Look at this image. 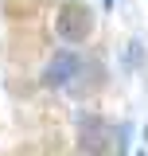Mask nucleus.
<instances>
[{
  "label": "nucleus",
  "mask_w": 148,
  "mask_h": 156,
  "mask_svg": "<svg viewBox=\"0 0 148 156\" xmlns=\"http://www.w3.org/2000/svg\"><path fill=\"white\" fill-rule=\"evenodd\" d=\"M78 148L101 156L105 148H109V125H105L101 117H93V113L82 117V121H78Z\"/></svg>",
  "instance_id": "f03ea898"
},
{
  "label": "nucleus",
  "mask_w": 148,
  "mask_h": 156,
  "mask_svg": "<svg viewBox=\"0 0 148 156\" xmlns=\"http://www.w3.org/2000/svg\"><path fill=\"white\" fill-rule=\"evenodd\" d=\"M82 156H93V152H82Z\"/></svg>",
  "instance_id": "20e7f679"
},
{
  "label": "nucleus",
  "mask_w": 148,
  "mask_h": 156,
  "mask_svg": "<svg viewBox=\"0 0 148 156\" xmlns=\"http://www.w3.org/2000/svg\"><path fill=\"white\" fill-rule=\"evenodd\" d=\"M105 4H113V0H105Z\"/></svg>",
  "instance_id": "39448f33"
},
{
  "label": "nucleus",
  "mask_w": 148,
  "mask_h": 156,
  "mask_svg": "<svg viewBox=\"0 0 148 156\" xmlns=\"http://www.w3.org/2000/svg\"><path fill=\"white\" fill-rule=\"evenodd\" d=\"M78 55L74 51H58L51 62H47V70H43V82L51 86V90H58V86H66L70 78H78Z\"/></svg>",
  "instance_id": "7ed1b4c3"
},
{
  "label": "nucleus",
  "mask_w": 148,
  "mask_h": 156,
  "mask_svg": "<svg viewBox=\"0 0 148 156\" xmlns=\"http://www.w3.org/2000/svg\"><path fill=\"white\" fill-rule=\"evenodd\" d=\"M55 27H58V35L66 43H82L93 31V12L86 4H62L58 16H55Z\"/></svg>",
  "instance_id": "f257e3e1"
}]
</instances>
